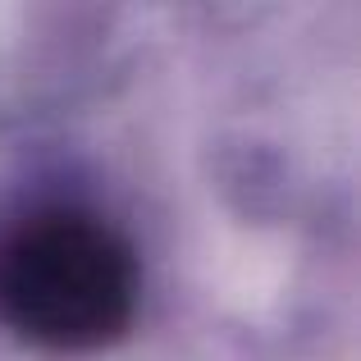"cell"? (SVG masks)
Here are the masks:
<instances>
[{
  "mask_svg": "<svg viewBox=\"0 0 361 361\" xmlns=\"http://www.w3.org/2000/svg\"><path fill=\"white\" fill-rule=\"evenodd\" d=\"M137 256L110 220L46 202L0 224V325L42 353H97L137 311Z\"/></svg>",
  "mask_w": 361,
  "mask_h": 361,
  "instance_id": "6da1fadb",
  "label": "cell"
}]
</instances>
